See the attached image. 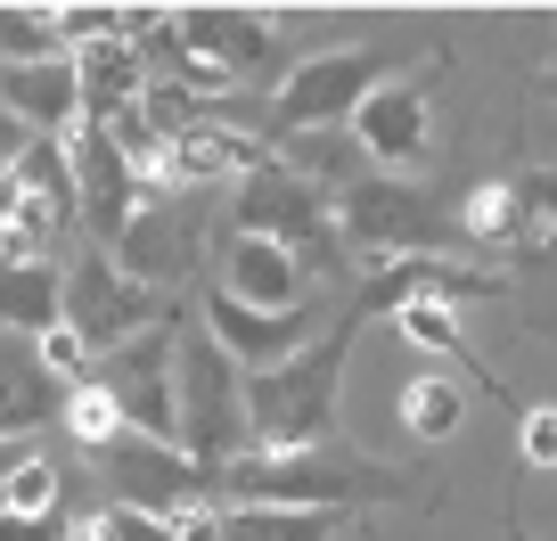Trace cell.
Wrapping results in <instances>:
<instances>
[{
    "label": "cell",
    "mask_w": 557,
    "mask_h": 541,
    "mask_svg": "<svg viewBox=\"0 0 557 541\" xmlns=\"http://www.w3.org/2000/svg\"><path fill=\"white\" fill-rule=\"evenodd\" d=\"M0 107H9V115H25V123H41L50 140H74V132L90 123L74 58H41V66H0Z\"/></svg>",
    "instance_id": "5bb4252c"
},
{
    "label": "cell",
    "mask_w": 557,
    "mask_h": 541,
    "mask_svg": "<svg viewBox=\"0 0 557 541\" xmlns=\"http://www.w3.org/2000/svg\"><path fill=\"white\" fill-rule=\"evenodd\" d=\"M50 419V394H41L34 369H0V435H25V427Z\"/></svg>",
    "instance_id": "4316f807"
},
{
    "label": "cell",
    "mask_w": 557,
    "mask_h": 541,
    "mask_svg": "<svg viewBox=\"0 0 557 541\" xmlns=\"http://www.w3.org/2000/svg\"><path fill=\"white\" fill-rule=\"evenodd\" d=\"M230 222H238L246 238L296 246V255H329V246H336V206H329L304 173H287V164H262L255 181H238Z\"/></svg>",
    "instance_id": "ba28073f"
},
{
    "label": "cell",
    "mask_w": 557,
    "mask_h": 541,
    "mask_svg": "<svg viewBox=\"0 0 557 541\" xmlns=\"http://www.w3.org/2000/svg\"><path fill=\"white\" fill-rule=\"evenodd\" d=\"M181 452L206 476H222L230 459L255 452V427H246V369L213 345V329L181 336Z\"/></svg>",
    "instance_id": "3957f363"
},
{
    "label": "cell",
    "mask_w": 557,
    "mask_h": 541,
    "mask_svg": "<svg viewBox=\"0 0 557 541\" xmlns=\"http://www.w3.org/2000/svg\"><path fill=\"white\" fill-rule=\"evenodd\" d=\"M148 320H164V304H157V287H139L132 271H123L107 246H83V255L66 262V329L83 336L90 353H115V345H132Z\"/></svg>",
    "instance_id": "5b68a950"
},
{
    "label": "cell",
    "mask_w": 557,
    "mask_h": 541,
    "mask_svg": "<svg viewBox=\"0 0 557 541\" xmlns=\"http://www.w3.org/2000/svg\"><path fill=\"white\" fill-rule=\"evenodd\" d=\"M0 164H17V157H9V107H0Z\"/></svg>",
    "instance_id": "d6a6232c"
},
{
    "label": "cell",
    "mask_w": 557,
    "mask_h": 541,
    "mask_svg": "<svg viewBox=\"0 0 557 541\" xmlns=\"http://www.w3.org/2000/svg\"><path fill=\"white\" fill-rule=\"evenodd\" d=\"M549 90H557V74H549Z\"/></svg>",
    "instance_id": "836d02e7"
},
{
    "label": "cell",
    "mask_w": 557,
    "mask_h": 541,
    "mask_svg": "<svg viewBox=\"0 0 557 541\" xmlns=\"http://www.w3.org/2000/svg\"><path fill=\"white\" fill-rule=\"evenodd\" d=\"M410 476L369 468L352 452H246L213 476L222 508H352V501H401Z\"/></svg>",
    "instance_id": "7a4b0ae2"
},
{
    "label": "cell",
    "mask_w": 557,
    "mask_h": 541,
    "mask_svg": "<svg viewBox=\"0 0 557 541\" xmlns=\"http://www.w3.org/2000/svg\"><path fill=\"white\" fill-rule=\"evenodd\" d=\"M74 74H83V107H90V123H115V115H132V107H148V58H139V41L132 34H107V41H90V50H74Z\"/></svg>",
    "instance_id": "2e32d148"
},
{
    "label": "cell",
    "mask_w": 557,
    "mask_h": 541,
    "mask_svg": "<svg viewBox=\"0 0 557 541\" xmlns=\"http://www.w3.org/2000/svg\"><path fill=\"white\" fill-rule=\"evenodd\" d=\"M517 459L524 468H557V402L517 410Z\"/></svg>",
    "instance_id": "f1b7e54d"
},
{
    "label": "cell",
    "mask_w": 557,
    "mask_h": 541,
    "mask_svg": "<svg viewBox=\"0 0 557 541\" xmlns=\"http://www.w3.org/2000/svg\"><path fill=\"white\" fill-rule=\"evenodd\" d=\"M336 238L369 246V255H385V262H426L443 246V222H435V206L418 189H401V181H352V189L336 197Z\"/></svg>",
    "instance_id": "52a82bcc"
},
{
    "label": "cell",
    "mask_w": 557,
    "mask_h": 541,
    "mask_svg": "<svg viewBox=\"0 0 557 541\" xmlns=\"http://www.w3.org/2000/svg\"><path fill=\"white\" fill-rule=\"evenodd\" d=\"M74 541H181V533H173V517H157V508L107 501L99 517H83V533H74Z\"/></svg>",
    "instance_id": "484cf974"
},
{
    "label": "cell",
    "mask_w": 557,
    "mask_h": 541,
    "mask_svg": "<svg viewBox=\"0 0 557 541\" xmlns=\"http://www.w3.org/2000/svg\"><path fill=\"white\" fill-rule=\"evenodd\" d=\"M66 148H74V189H83V230H90L99 246H115L123 222L148 206V189H139L132 157L115 148V132H107V123H83Z\"/></svg>",
    "instance_id": "8fae6325"
},
{
    "label": "cell",
    "mask_w": 557,
    "mask_h": 541,
    "mask_svg": "<svg viewBox=\"0 0 557 541\" xmlns=\"http://www.w3.org/2000/svg\"><path fill=\"white\" fill-rule=\"evenodd\" d=\"M271 148L246 132H181V181H255Z\"/></svg>",
    "instance_id": "ac0fdd59"
},
{
    "label": "cell",
    "mask_w": 557,
    "mask_h": 541,
    "mask_svg": "<svg viewBox=\"0 0 557 541\" xmlns=\"http://www.w3.org/2000/svg\"><path fill=\"white\" fill-rule=\"evenodd\" d=\"M197 312H206L213 345H222L238 369H278V361H296V353L320 336V304H296V312H255V304H238L230 287H206Z\"/></svg>",
    "instance_id": "30bf717a"
},
{
    "label": "cell",
    "mask_w": 557,
    "mask_h": 541,
    "mask_svg": "<svg viewBox=\"0 0 557 541\" xmlns=\"http://www.w3.org/2000/svg\"><path fill=\"white\" fill-rule=\"evenodd\" d=\"M0 508H17V517H41V508H66V476H58L50 459H34V468H17L9 484H0Z\"/></svg>",
    "instance_id": "83f0119b"
},
{
    "label": "cell",
    "mask_w": 557,
    "mask_h": 541,
    "mask_svg": "<svg viewBox=\"0 0 557 541\" xmlns=\"http://www.w3.org/2000/svg\"><path fill=\"white\" fill-rule=\"evenodd\" d=\"M230 271L222 287L238 304H255V312H296V304H312V280H304V255L278 238H246V230H230Z\"/></svg>",
    "instance_id": "4fadbf2b"
},
{
    "label": "cell",
    "mask_w": 557,
    "mask_h": 541,
    "mask_svg": "<svg viewBox=\"0 0 557 541\" xmlns=\"http://www.w3.org/2000/svg\"><path fill=\"white\" fill-rule=\"evenodd\" d=\"M459 419H468V394H459L451 378H410L401 385V427H410L418 443H451Z\"/></svg>",
    "instance_id": "44dd1931"
},
{
    "label": "cell",
    "mask_w": 557,
    "mask_h": 541,
    "mask_svg": "<svg viewBox=\"0 0 557 541\" xmlns=\"http://www.w3.org/2000/svg\"><path fill=\"white\" fill-rule=\"evenodd\" d=\"M34 443H25V435H0V484H9V476H17V468H34Z\"/></svg>",
    "instance_id": "1f68e13d"
},
{
    "label": "cell",
    "mask_w": 557,
    "mask_h": 541,
    "mask_svg": "<svg viewBox=\"0 0 557 541\" xmlns=\"http://www.w3.org/2000/svg\"><path fill=\"white\" fill-rule=\"evenodd\" d=\"M181 312L148 320V329L132 336V345L107 353L99 385L123 402V419L139 427V435H157V443H181Z\"/></svg>",
    "instance_id": "277c9868"
},
{
    "label": "cell",
    "mask_w": 557,
    "mask_h": 541,
    "mask_svg": "<svg viewBox=\"0 0 557 541\" xmlns=\"http://www.w3.org/2000/svg\"><path fill=\"white\" fill-rule=\"evenodd\" d=\"M58 419H66V435L83 443V452H107V443L132 427V419H123V402L107 394L99 378H74V385H66V402H58Z\"/></svg>",
    "instance_id": "7402d4cb"
},
{
    "label": "cell",
    "mask_w": 557,
    "mask_h": 541,
    "mask_svg": "<svg viewBox=\"0 0 557 541\" xmlns=\"http://www.w3.org/2000/svg\"><path fill=\"white\" fill-rule=\"evenodd\" d=\"M17 181L34 189V206L66 213V222H83V189H74V148L50 140V132H34V140L17 148Z\"/></svg>",
    "instance_id": "d6986e66"
},
{
    "label": "cell",
    "mask_w": 557,
    "mask_h": 541,
    "mask_svg": "<svg viewBox=\"0 0 557 541\" xmlns=\"http://www.w3.org/2000/svg\"><path fill=\"white\" fill-rule=\"evenodd\" d=\"M517 206H524L517 238L533 255H557V173H517Z\"/></svg>",
    "instance_id": "d4e9b609"
},
{
    "label": "cell",
    "mask_w": 557,
    "mask_h": 541,
    "mask_svg": "<svg viewBox=\"0 0 557 541\" xmlns=\"http://www.w3.org/2000/svg\"><path fill=\"white\" fill-rule=\"evenodd\" d=\"M517 222H524V206H517V181H475L468 189V206H459V230H468L475 246H500V238H517Z\"/></svg>",
    "instance_id": "cb8c5ba5"
},
{
    "label": "cell",
    "mask_w": 557,
    "mask_h": 541,
    "mask_svg": "<svg viewBox=\"0 0 557 541\" xmlns=\"http://www.w3.org/2000/svg\"><path fill=\"white\" fill-rule=\"evenodd\" d=\"M385 83V58L377 50H329V58H304L287 83H278L271 115L278 132H329V123H352L361 99Z\"/></svg>",
    "instance_id": "9c48e42d"
},
{
    "label": "cell",
    "mask_w": 557,
    "mask_h": 541,
    "mask_svg": "<svg viewBox=\"0 0 557 541\" xmlns=\"http://www.w3.org/2000/svg\"><path fill=\"white\" fill-rule=\"evenodd\" d=\"M0 320L25 336L58 329L66 320V280H58L50 262H0Z\"/></svg>",
    "instance_id": "e0dca14e"
},
{
    "label": "cell",
    "mask_w": 557,
    "mask_h": 541,
    "mask_svg": "<svg viewBox=\"0 0 557 541\" xmlns=\"http://www.w3.org/2000/svg\"><path fill=\"white\" fill-rule=\"evenodd\" d=\"M107 255L132 271L139 287H173V280H197V230L189 222H173V213L148 197V206L123 222V238L107 246Z\"/></svg>",
    "instance_id": "9a60e30c"
},
{
    "label": "cell",
    "mask_w": 557,
    "mask_h": 541,
    "mask_svg": "<svg viewBox=\"0 0 557 541\" xmlns=\"http://www.w3.org/2000/svg\"><path fill=\"white\" fill-rule=\"evenodd\" d=\"M361 304L336 312L329 336L296 353L278 369H246V427H255V452H329L336 435V394H345V353L361 336Z\"/></svg>",
    "instance_id": "6da1fadb"
},
{
    "label": "cell",
    "mask_w": 557,
    "mask_h": 541,
    "mask_svg": "<svg viewBox=\"0 0 557 541\" xmlns=\"http://www.w3.org/2000/svg\"><path fill=\"white\" fill-rule=\"evenodd\" d=\"M83 525L66 508H41V517H17V508H0V541H74Z\"/></svg>",
    "instance_id": "4dcf8cb0"
},
{
    "label": "cell",
    "mask_w": 557,
    "mask_h": 541,
    "mask_svg": "<svg viewBox=\"0 0 557 541\" xmlns=\"http://www.w3.org/2000/svg\"><path fill=\"white\" fill-rule=\"evenodd\" d=\"M41 58H74L58 9H0V66H41Z\"/></svg>",
    "instance_id": "603a6c76"
},
{
    "label": "cell",
    "mask_w": 557,
    "mask_h": 541,
    "mask_svg": "<svg viewBox=\"0 0 557 541\" xmlns=\"http://www.w3.org/2000/svg\"><path fill=\"white\" fill-rule=\"evenodd\" d=\"M352 140H361V157H377L385 173L410 164L418 148H426V74H385L361 99V115H352Z\"/></svg>",
    "instance_id": "7c38bea8"
},
{
    "label": "cell",
    "mask_w": 557,
    "mask_h": 541,
    "mask_svg": "<svg viewBox=\"0 0 557 541\" xmlns=\"http://www.w3.org/2000/svg\"><path fill=\"white\" fill-rule=\"evenodd\" d=\"M336 508H222V541H329Z\"/></svg>",
    "instance_id": "ffe728a7"
},
{
    "label": "cell",
    "mask_w": 557,
    "mask_h": 541,
    "mask_svg": "<svg viewBox=\"0 0 557 541\" xmlns=\"http://www.w3.org/2000/svg\"><path fill=\"white\" fill-rule=\"evenodd\" d=\"M34 361H41V369H58V378H90V345L66 329V320L34 336Z\"/></svg>",
    "instance_id": "f546056e"
},
{
    "label": "cell",
    "mask_w": 557,
    "mask_h": 541,
    "mask_svg": "<svg viewBox=\"0 0 557 541\" xmlns=\"http://www.w3.org/2000/svg\"><path fill=\"white\" fill-rule=\"evenodd\" d=\"M107 468V484H115L123 508H157V517H181V508L213 501V476L197 468L181 443H157V435H139V427H123L107 452H90Z\"/></svg>",
    "instance_id": "8992f818"
}]
</instances>
